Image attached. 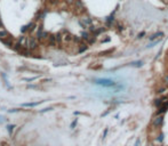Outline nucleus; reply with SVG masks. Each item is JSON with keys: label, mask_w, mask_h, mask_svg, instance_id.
Returning a JSON list of instances; mask_svg holds the SVG:
<instances>
[{"label": "nucleus", "mask_w": 168, "mask_h": 146, "mask_svg": "<svg viewBox=\"0 0 168 146\" xmlns=\"http://www.w3.org/2000/svg\"><path fill=\"white\" fill-rule=\"evenodd\" d=\"M96 83H97V85H102V86H104V87L114 86V83H113L111 80H108V79H98V80H96Z\"/></svg>", "instance_id": "1"}, {"label": "nucleus", "mask_w": 168, "mask_h": 146, "mask_svg": "<svg viewBox=\"0 0 168 146\" xmlns=\"http://www.w3.org/2000/svg\"><path fill=\"white\" fill-rule=\"evenodd\" d=\"M162 121H164L162 114H158V116H155L154 119L152 120V126H153V127H160L161 123H162Z\"/></svg>", "instance_id": "2"}, {"label": "nucleus", "mask_w": 168, "mask_h": 146, "mask_svg": "<svg viewBox=\"0 0 168 146\" xmlns=\"http://www.w3.org/2000/svg\"><path fill=\"white\" fill-rule=\"evenodd\" d=\"M167 110H168V100L167 102H165V103L159 107V110H158V114H164L165 112H167Z\"/></svg>", "instance_id": "3"}, {"label": "nucleus", "mask_w": 168, "mask_h": 146, "mask_svg": "<svg viewBox=\"0 0 168 146\" xmlns=\"http://www.w3.org/2000/svg\"><path fill=\"white\" fill-rule=\"evenodd\" d=\"M37 47H38V41L35 38L30 39V41H29V48L30 49H35Z\"/></svg>", "instance_id": "4"}, {"label": "nucleus", "mask_w": 168, "mask_h": 146, "mask_svg": "<svg viewBox=\"0 0 168 146\" xmlns=\"http://www.w3.org/2000/svg\"><path fill=\"white\" fill-rule=\"evenodd\" d=\"M8 37H9L8 32L5 30V29L0 27V39H6V38H8Z\"/></svg>", "instance_id": "5"}, {"label": "nucleus", "mask_w": 168, "mask_h": 146, "mask_svg": "<svg viewBox=\"0 0 168 146\" xmlns=\"http://www.w3.org/2000/svg\"><path fill=\"white\" fill-rule=\"evenodd\" d=\"M40 103L41 102H37V103H24V104H22V106L23 107H35V106L39 105Z\"/></svg>", "instance_id": "6"}, {"label": "nucleus", "mask_w": 168, "mask_h": 146, "mask_svg": "<svg viewBox=\"0 0 168 146\" xmlns=\"http://www.w3.org/2000/svg\"><path fill=\"white\" fill-rule=\"evenodd\" d=\"M2 42H4V45H6L7 47H10V46H13V41H12L10 37H8L7 39H2Z\"/></svg>", "instance_id": "7"}, {"label": "nucleus", "mask_w": 168, "mask_h": 146, "mask_svg": "<svg viewBox=\"0 0 168 146\" xmlns=\"http://www.w3.org/2000/svg\"><path fill=\"white\" fill-rule=\"evenodd\" d=\"M164 35V33L162 32H159V33H155V34H153V35H151L150 37V40L151 41H154V40H157L158 38H161Z\"/></svg>", "instance_id": "8"}, {"label": "nucleus", "mask_w": 168, "mask_h": 146, "mask_svg": "<svg viewBox=\"0 0 168 146\" xmlns=\"http://www.w3.org/2000/svg\"><path fill=\"white\" fill-rule=\"evenodd\" d=\"M18 42L21 43L22 47H26V45H29V43H28V39H26V37H21V39H20Z\"/></svg>", "instance_id": "9"}, {"label": "nucleus", "mask_w": 168, "mask_h": 146, "mask_svg": "<svg viewBox=\"0 0 168 146\" xmlns=\"http://www.w3.org/2000/svg\"><path fill=\"white\" fill-rule=\"evenodd\" d=\"M55 42H56V35H53V34L49 35V43L54 46V45H55Z\"/></svg>", "instance_id": "10"}, {"label": "nucleus", "mask_w": 168, "mask_h": 146, "mask_svg": "<svg viewBox=\"0 0 168 146\" xmlns=\"http://www.w3.org/2000/svg\"><path fill=\"white\" fill-rule=\"evenodd\" d=\"M167 91H168L167 88H161V89H159L157 93H158L159 95H162V94H165V93H167Z\"/></svg>", "instance_id": "11"}, {"label": "nucleus", "mask_w": 168, "mask_h": 146, "mask_svg": "<svg viewBox=\"0 0 168 146\" xmlns=\"http://www.w3.org/2000/svg\"><path fill=\"white\" fill-rule=\"evenodd\" d=\"M81 46H82V47L79 49V52H80V53H82L84 50H86V49H87V45H81Z\"/></svg>", "instance_id": "12"}, {"label": "nucleus", "mask_w": 168, "mask_h": 146, "mask_svg": "<svg viewBox=\"0 0 168 146\" xmlns=\"http://www.w3.org/2000/svg\"><path fill=\"white\" fill-rule=\"evenodd\" d=\"M112 52H113V49H110V50H106V52H104V53H101V55L103 56V55H106V54H111Z\"/></svg>", "instance_id": "13"}, {"label": "nucleus", "mask_w": 168, "mask_h": 146, "mask_svg": "<svg viewBox=\"0 0 168 146\" xmlns=\"http://www.w3.org/2000/svg\"><path fill=\"white\" fill-rule=\"evenodd\" d=\"M82 39H85V40H88V39H89V35L87 34V33H82Z\"/></svg>", "instance_id": "14"}, {"label": "nucleus", "mask_w": 168, "mask_h": 146, "mask_svg": "<svg viewBox=\"0 0 168 146\" xmlns=\"http://www.w3.org/2000/svg\"><path fill=\"white\" fill-rule=\"evenodd\" d=\"M134 66H141L142 65V62H135V63H133Z\"/></svg>", "instance_id": "15"}, {"label": "nucleus", "mask_w": 168, "mask_h": 146, "mask_svg": "<svg viewBox=\"0 0 168 146\" xmlns=\"http://www.w3.org/2000/svg\"><path fill=\"white\" fill-rule=\"evenodd\" d=\"M29 26H30V25H29ZM29 26H23V27H22V32H25V31L29 30Z\"/></svg>", "instance_id": "16"}, {"label": "nucleus", "mask_w": 168, "mask_h": 146, "mask_svg": "<svg viewBox=\"0 0 168 146\" xmlns=\"http://www.w3.org/2000/svg\"><path fill=\"white\" fill-rule=\"evenodd\" d=\"M7 128H8V131H9V133H12V131H13V128H14V126H8V127H7Z\"/></svg>", "instance_id": "17"}, {"label": "nucleus", "mask_w": 168, "mask_h": 146, "mask_svg": "<svg viewBox=\"0 0 168 146\" xmlns=\"http://www.w3.org/2000/svg\"><path fill=\"white\" fill-rule=\"evenodd\" d=\"M50 110H53L52 107H48V108H45V110H41L40 112H48V111H50Z\"/></svg>", "instance_id": "18"}, {"label": "nucleus", "mask_w": 168, "mask_h": 146, "mask_svg": "<svg viewBox=\"0 0 168 146\" xmlns=\"http://www.w3.org/2000/svg\"><path fill=\"white\" fill-rule=\"evenodd\" d=\"M164 81H165V82H166V83H167V85H168V75H166V77L164 78Z\"/></svg>", "instance_id": "19"}, {"label": "nucleus", "mask_w": 168, "mask_h": 146, "mask_svg": "<svg viewBox=\"0 0 168 146\" xmlns=\"http://www.w3.org/2000/svg\"><path fill=\"white\" fill-rule=\"evenodd\" d=\"M77 125V120H74L73 121V123H72V125H71V128H74V126Z\"/></svg>", "instance_id": "20"}, {"label": "nucleus", "mask_w": 168, "mask_h": 146, "mask_svg": "<svg viewBox=\"0 0 168 146\" xmlns=\"http://www.w3.org/2000/svg\"><path fill=\"white\" fill-rule=\"evenodd\" d=\"M5 121V119H4V116H0V123H2Z\"/></svg>", "instance_id": "21"}, {"label": "nucleus", "mask_w": 168, "mask_h": 146, "mask_svg": "<svg viewBox=\"0 0 168 146\" xmlns=\"http://www.w3.org/2000/svg\"><path fill=\"white\" fill-rule=\"evenodd\" d=\"M143 35H144V32H142V33H141V34H138V38H142Z\"/></svg>", "instance_id": "22"}, {"label": "nucleus", "mask_w": 168, "mask_h": 146, "mask_svg": "<svg viewBox=\"0 0 168 146\" xmlns=\"http://www.w3.org/2000/svg\"><path fill=\"white\" fill-rule=\"evenodd\" d=\"M66 1H68V4H72L73 2V0H66Z\"/></svg>", "instance_id": "23"}, {"label": "nucleus", "mask_w": 168, "mask_h": 146, "mask_svg": "<svg viewBox=\"0 0 168 146\" xmlns=\"http://www.w3.org/2000/svg\"><path fill=\"white\" fill-rule=\"evenodd\" d=\"M49 1H50L52 4H55V2H56V0H49Z\"/></svg>", "instance_id": "24"}, {"label": "nucleus", "mask_w": 168, "mask_h": 146, "mask_svg": "<svg viewBox=\"0 0 168 146\" xmlns=\"http://www.w3.org/2000/svg\"><path fill=\"white\" fill-rule=\"evenodd\" d=\"M138 144H140V140H137V142H136V144H135V146H138Z\"/></svg>", "instance_id": "25"}, {"label": "nucleus", "mask_w": 168, "mask_h": 146, "mask_svg": "<svg viewBox=\"0 0 168 146\" xmlns=\"http://www.w3.org/2000/svg\"><path fill=\"white\" fill-rule=\"evenodd\" d=\"M167 97H168V94H167Z\"/></svg>", "instance_id": "26"}]
</instances>
